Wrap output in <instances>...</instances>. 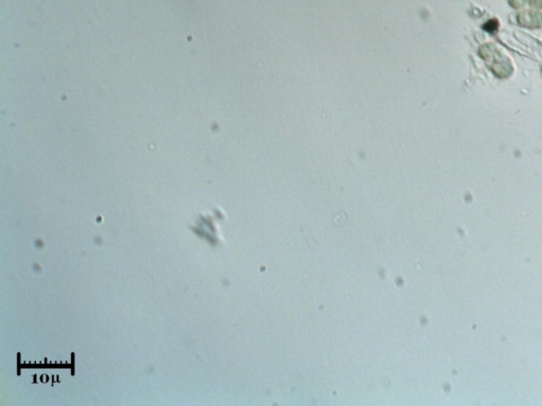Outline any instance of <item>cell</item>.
<instances>
[{"label": "cell", "mask_w": 542, "mask_h": 406, "mask_svg": "<svg viewBox=\"0 0 542 406\" xmlns=\"http://www.w3.org/2000/svg\"><path fill=\"white\" fill-rule=\"evenodd\" d=\"M485 30L488 31V32H494L497 28H498V23L497 20H491L490 23H487L485 26H484Z\"/></svg>", "instance_id": "obj_2"}, {"label": "cell", "mask_w": 542, "mask_h": 406, "mask_svg": "<svg viewBox=\"0 0 542 406\" xmlns=\"http://www.w3.org/2000/svg\"><path fill=\"white\" fill-rule=\"evenodd\" d=\"M481 54L490 62L491 68L499 78L508 77L511 74L513 67L508 58L494 45H486L481 49Z\"/></svg>", "instance_id": "obj_1"}]
</instances>
